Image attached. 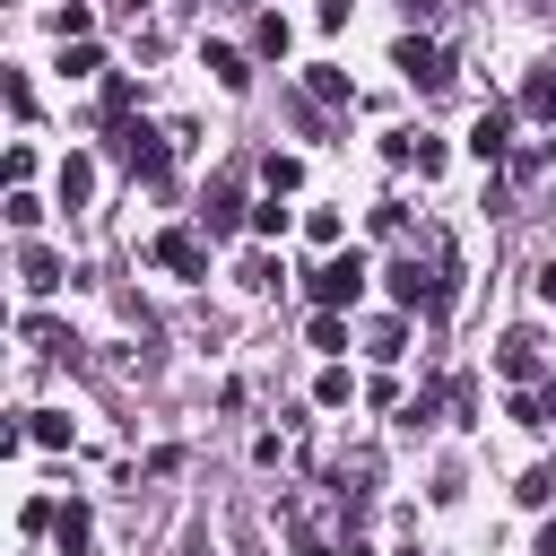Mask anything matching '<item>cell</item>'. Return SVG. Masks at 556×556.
Here are the masks:
<instances>
[{"mask_svg": "<svg viewBox=\"0 0 556 556\" xmlns=\"http://www.w3.org/2000/svg\"><path fill=\"white\" fill-rule=\"evenodd\" d=\"M539 304H556V261H539Z\"/></svg>", "mask_w": 556, "mask_h": 556, "instance_id": "obj_27", "label": "cell"}, {"mask_svg": "<svg viewBox=\"0 0 556 556\" xmlns=\"http://www.w3.org/2000/svg\"><path fill=\"white\" fill-rule=\"evenodd\" d=\"M313 400H321V408H348V400H356V382H348V374H339V365H330V374H321V382H313Z\"/></svg>", "mask_w": 556, "mask_h": 556, "instance_id": "obj_24", "label": "cell"}, {"mask_svg": "<svg viewBox=\"0 0 556 556\" xmlns=\"http://www.w3.org/2000/svg\"><path fill=\"white\" fill-rule=\"evenodd\" d=\"M52 539H61V556H87V539H96V513H87V504H61V513H52Z\"/></svg>", "mask_w": 556, "mask_h": 556, "instance_id": "obj_10", "label": "cell"}, {"mask_svg": "<svg viewBox=\"0 0 556 556\" xmlns=\"http://www.w3.org/2000/svg\"><path fill=\"white\" fill-rule=\"evenodd\" d=\"M382 278H391V304H400V313H443V304L460 295V243L434 226V235H426V243H408Z\"/></svg>", "mask_w": 556, "mask_h": 556, "instance_id": "obj_1", "label": "cell"}, {"mask_svg": "<svg viewBox=\"0 0 556 556\" xmlns=\"http://www.w3.org/2000/svg\"><path fill=\"white\" fill-rule=\"evenodd\" d=\"M148 261L174 269V278H208V243H200V226H165V235H148Z\"/></svg>", "mask_w": 556, "mask_h": 556, "instance_id": "obj_4", "label": "cell"}, {"mask_svg": "<svg viewBox=\"0 0 556 556\" xmlns=\"http://www.w3.org/2000/svg\"><path fill=\"white\" fill-rule=\"evenodd\" d=\"M87 191H96V165L87 156H61V208H78Z\"/></svg>", "mask_w": 556, "mask_h": 556, "instance_id": "obj_16", "label": "cell"}, {"mask_svg": "<svg viewBox=\"0 0 556 556\" xmlns=\"http://www.w3.org/2000/svg\"><path fill=\"white\" fill-rule=\"evenodd\" d=\"M521 113L556 130V61H539V70H530V87H521Z\"/></svg>", "mask_w": 556, "mask_h": 556, "instance_id": "obj_11", "label": "cell"}, {"mask_svg": "<svg viewBox=\"0 0 556 556\" xmlns=\"http://www.w3.org/2000/svg\"><path fill=\"white\" fill-rule=\"evenodd\" d=\"M495 374H504V382H547L539 330H504V339H495Z\"/></svg>", "mask_w": 556, "mask_h": 556, "instance_id": "obj_6", "label": "cell"}, {"mask_svg": "<svg viewBox=\"0 0 556 556\" xmlns=\"http://www.w3.org/2000/svg\"><path fill=\"white\" fill-rule=\"evenodd\" d=\"M304 96H313V104H348V70H330V61L304 70Z\"/></svg>", "mask_w": 556, "mask_h": 556, "instance_id": "obj_15", "label": "cell"}, {"mask_svg": "<svg viewBox=\"0 0 556 556\" xmlns=\"http://www.w3.org/2000/svg\"><path fill=\"white\" fill-rule=\"evenodd\" d=\"M504 417H521V426H556V374H547L539 391H513V400H504Z\"/></svg>", "mask_w": 556, "mask_h": 556, "instance_id": "obj_12", "label": "cell"}, {"mask_svg": "<svg viewBox=\"0 0 556 556\" xmlns=\"http://www.w3.org/2000/svg\"><path fill=\"white\" fill-rule=\"evenodd\" d=\"M513 495H521V504H547V495H556V469H521V486H513Z\"/></svg>", "mask_w": 556, "mask_h": 556, "instance_id": "obj_26", "label": "cell"}, {"mask_svg": "<svg viewBox=\"0 0 556 556\" xmlns=\"http://www.w3.org/2000/svg\"><path fill=\"white\" fill-rule=\"evenodd\" d=\"M261 182H269V191H295V182H304V165H295V156H278V148H269V156H261Z\"/></svg>", "mask_w": 556, "mask_h": 556, "instance_id": "obj_19", "label": "cell"}, {"mask_svg": "<svg viewBox=\"0 0 556 556\" xmlns=\"http://www.w3.org/2000/svg\"><path fill=\"white\" fill-rule=\"evenodd\" d=\"M365 348H374V356H400V348H408V313H391V321H374V330H365Z\"/></svg>", "mask_w": 556, "mask_h": 556, "instance_id": "obj_17", "label": "cell"}, {"mask_svg": "<svg viewBox=\"0 0 556 556\" xmlns=\"http://www.w3.org/2000/svg\"><path fill=\"white\" fill-rule=\"evenodd\" d=\"M304 235H313L321 252H339V235H348V226H339V208H313V217H304Z\"/></svg>", "mask_w": 556, "mask_h": 556, "instance_id": "obj_21", "label": "cell"}, {"mask_svg": "<svg viewBox=\"0 0 556 556\" xmlns=\"http://www.w3.org/2000/svg\"><path fill=\"white\" fill-rule=\"evenodd\" d=\"M9 226L35 235V226H43V200H35V191H9Z\"/></svg>", "mask_w": 556, "mask_h": 556, "instance_id": "obj_20", "label": "cell"}, {"mask_svg": "<svg viewBox=\"0 0 556 556\" xmlns=\"http://www.w3.org/2000/svg\"><path fill=\"white\" fill-rule=\"evenodd\" d=\"M200 226H208V243L243 226V182H235V174H217V182H208V200H200Z\"/></svg>", "mask_w": 556, "mask_h": 556, "instance_id": "obj_8", "label": "cell"}, {"mask_svg": "<svg viewBox=\"0 0 556 556\" xmlns=\"http://www.w3.org/2000/svg\"><path fill=\"white\" fill-rule=\"evenodd\" d=\"M304 339H313V348H330V356H339V348H348V321H339V313H313V330H304Z\"/></svg>", "mask_w": 556, "mask_h": 556, "instance_id": "obj_23", "label": "cell"}, {"mask_svg": "<svg viewBox=\"0 0 556 556\" xmlns=\"http://www.w3.org/2000/svg\"><path fill=\"white\" fill-rule=\"evenodd\" d=\"M174 148H182V139H156V130H139V122H113V156H122L139 182H165V174H174Z\"/></svg>", "mask_w": 556, "mask_h": 556, "instance_id": "obj_2", "label": "cell"}, {"mask_svg": "<svg viewBox=\"0 0 556 556\" xmlns=\"http://www.w3.org/2000/svg\"><path fill=\"white\" fill-rule=\"evenodd\" d=\"M208 70H217V87H226V96H243V87H252V61H243L235 43H208Z\"/></svg>", "mask_w": 556, "mask_h": 556, "instance_id": "obj_13", "label": "cell"}, {"mask_svg": "<svg viewBox=\"0 0 556 556\" xmlns=\"http://www.w3.org/2000/svg\"><path fill=\"white\" fill-rule=\"evenodd\" d=\"M122 9H130V17H139V9H148V0H122Z\"/></svg>", "mask_w": 556, "mask_h": 556, "instance_id": "obj_28", "label": "cell"}, {"mask_svg": "<svg viewBox=\"0 0 556 556\" xmlns=\"http://www.w3.org/2000/svg\"><path fill=\"white\" fill-rule=\"evenodd\" d=\"M235 278H243V287H278V278H287V269H278V261H269V252H243V269H235Z\"/></svg>", "mask_w": 556, "mask_h": 556, "instance_id": "obj_22", "label": "cell"}, {"mask_svg": "<svg viewBox=\"0 0 556 556\" xmlns=\"http://www.w3.org/2000/svg\"><path fill=\"white\" fill-rule=\"evenodd\" d=\"M17 278H26V295H52V287H61V252L26 243V252H17Z\"/></svg>", "mask_w": 556, "mask_h": 556, "instance_id": "obj_9", "label": "cell"}, {"mask_svg": "<svg viewBox=\"0 0 556 556\" xmlns=\"http://www.w3.org/2000/svg\"><path fill=\"white\" fill-rule=\"evenodd\" d=\"M61 70H70V78H96V70H104V52H96V43H70V52H61Z\"/></svg>", "mask_w": 556, "mask_h": 556, "instance_id": "obj_25", "label": "cell"}, {"mask_svg": "<svg viewBox=\"0 0 556 556\" xmlns=\"http://www.w3.org/2000/svg\"><path fill=\"white\" fill-rule=\"evenodd\" d=\"M287 43H295V35H287V17H278V9H261V26H252V52L287 61Z\"/></svg>", "mask_w": 556, "mask_h": 556, "instance_id": "obj_14", "label": "cell"}, {"mask_svg": "<svg viewBox=\"0 0 556 556\" xmlns=\"http://www.w3.org/2000/svg\"><path fill=\"white\" fill-rule=\"evenodd\" d=\"M391 61H400V70H408V87H426V96H434V87H452V52H443L434 35H400V52H391Z\"/></svg>", "mask_w": 556, "mask_h": 556, "instance_id": "obj_5", "label": "cell"}, {"mask_svg": "<svg viewBox=\"0 0 556 556\" xmlns=\"http://www.w3.org/2000/svg\"><path fill=\"white\" fill-rule=\"evenodd\" d=\"M26 434H35L43 452H61V443H70V417H61V408H35V417H26Z\"/></svg>", "mask_w": 556, "mask_h": 556, "instance_id": "obj_18", "label": "cell"}, {"mask_svg": "<svg viewBox=\"0 0 556 556\" xmlns=\"http://www.w3.org/2000/svg\"><path fill=\"white\" fill-rule=\"evenodd\" d=\"M469 156H478V165H504V156H513V104H486V113L469 122Z\"/></svg>", "mask_w": 556, "mask_h": 556, "instance_id": "obj_7", "label": "cell"}, {"mask_svg": "<svg viewBox=\"0 0 556 556\" xmlns=\"http://www.w3.org/2000/svg\"><path fill=\"white\" fill-rule=\"evenodd\" d=\"M365 278H374V269H365V252H330L304 287H313V304H321V313H339V304H356V295H365Z\"/></svg>", "mask_w": 556, "mask_h": 556, "instance_id": "obj_3", "label": "cell"}, {"mask_svg": "<svg viewBox=\"0 0 556 556\" xmlns=\"http://www.w3.org/2000/svg\"><path fill=\"white\" fill-rule=\"evenodd\" d=\"M400 556H426V547H400Z\"/></svg>", "mask_w": 556, "mask_h": 556, "instance_id": "obj_29", "label": "cell"}]
</instances>
